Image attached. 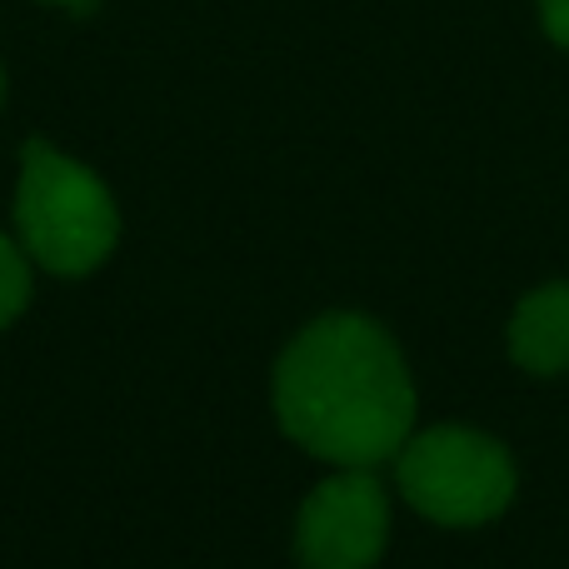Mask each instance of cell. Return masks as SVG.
Listing matches in <instances>:
<instances>
[{
    "instance_id": "5",
    "label": "cell",
    "mask_w": 569,
    "mask_h": 569,
    "mask_svg": "<svg viewBox=\"0 0 569 569\" xmlns=\"http://www.w3.org/2000/svg\"><path fill=\"white\" fill-rule=\"evenodd\" d=\"M510 360L530 375L569 370V280L530 290L510 315Z\"/></svg>"
},
{
    "instance_id": "1",
    "label": "cell",
    "mask_w": 569,
    "mask_h": 569,
    "mask_svg": "<svg viewBox=\"0 0 569 569\" xmlns=\"http://www.w3.org/2000/svg\"><path fill=\"white\" fill-rule=\"evenodd\" d=\"M270 405L284 440L325 465H375L395 460L415 435V395L395 335L360 310L315 315L280 350L270 375Z\"/></svg>"
},
{
    "instance_id": "4",
    "label": "cell",
    "mask_w": 569,
    "mask_h": 569,
    "mask_svg": "<svg viewBox=\"0 0 569 569\" xmlns=\"http://www.w3.org/2000/svg\"><path fill=\"white\" fill-rule=\"evenodd\" d=\"M390 545V495L380 475L340 465L325 475L295 515L300 569H375Z\"/></svg>"
},
{
    "instance_id": "6",
    "label": "cell",
    "mask_w": 569,
    "mask_h": 569,
    "mask_svg": "<svg viewBox=\"0 0 569 569\" xmlns=\"http://www.w3.org/2000/svg\"><path fill=\"white\" fill-rule=\"evenodd\" d=\"M30 280H36V266H30V256L20 250L16 236H6V230H0V330H10V325L26 315Z\"/></svg>"
},
{
    "instance_id": "2",
    "label": "cell",
    "mask_w": 569,
    "mask_h": 569,
    "mask_svg": "<svg viewBox=\"0 0 569 569\" xmlns=\"http://www.w3.org/2000/svg\"><path fill=\"white\" fill-rule=\"evenodd\" d=\"M10 220L30 266L56 280L96 276L120 246V200L86 160L56 150L50 140L20 146Z\"/></svg>"
},
{
    "instance_id": "8",
    "label": "cell",
    "mask_w": 569,
    "mask_h": 569,
    "mask_svg": "<svg viewBox=\"0 0 569 569\" xmlns=\"http://www.w3.org/2000/svg\"><path fill=\"white\" fill-rule=\"evenodd\" d=\"M0 106H6V66H0Z\"/></svg>"
},
{
    "instance_id": "7",
    "label": "cell",
    "mask_w": 569,
    "mask_h": 569,
    "mask_svg": "<svg viewBox=\"0 0 569 569\" xmlns=\"http://www.w3.org/2000/svg\"><path fill=\"white\" fill-rule=\"evenodd\" d=\"M540 26L560 50H569V0H540Z\"/></svg>"
},
{
    "instance_id": "3",
    "label": "cell",
    "mask_w": 569,
    "mask_h": 569,
    "mask_svg": "<svg viewBox=\"0 0 569 569\" xmlns=\"http://www.w3.org/2000/svg\"><path fill=\"white\" fill-rule=\"evenodd\" d=\"M395 480L415 515L470 530L490 525L515 500V460L495 435L470 425H430L415 430L395 455Z\"/></svg>"
},
{
    "instance_id": "9",
    "label": "cell",
    "mask_w": 569,
    "mask_h": 569,
    "mask_svg": "<svg viewBox=\"0 0 569 569\" xmlns=\"http://www.w3.org/2000/svg\"><path fill=\"white\" fill-rule=\"evenodd\" d=\"M46 6H86V0H46Z\"/></svg>"
}]
</instances>
